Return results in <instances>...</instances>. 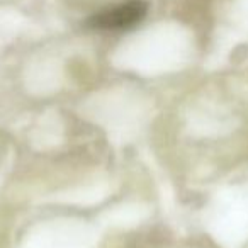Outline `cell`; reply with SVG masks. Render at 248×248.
Instances as JSON below:
<instances>
[{
	"instance_id": "cell-1",
	"label": "cell",
	"mask_w": 248,
	"mask_h": 248,
	"mask_svg": "<svg viewBox=\"0 0 248 248\" xmlns=\"http://www.w3.org/2000/svg\"><path fill=\"white\" fill-rule=\"evenodd\" d=\"M148 5L143 0H129L126 4L106 9L89 19V26L104 31H121V29L135 28L145 19Z\"/></svg>"
}]
</instances>
